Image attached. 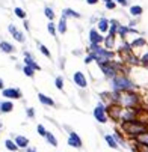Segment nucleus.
Segmentation results:
<instances>
[{
	"instance_id": "1",
	"label": "nucleus",
	"mask_w": 148,
	"mask_h": 152,
	"mask_svg": "<svg viewBox=\"0 0 148 152\" xmlns=\"http://www.w3.org/2000/svg\"><path fill=\"white\" fill-rule=\"evenodd\" d=\"M113 89L115 91H129V89H133V83L126 78V77H113Z\"/></svg>"
},
{
	"instance_id": "2",
	"label": "nucleus",
	"mask_w": 148,
	"mask_h": 152,
	"mask_svg": "<svg viewBox=\"0 0 148 152\" xmlns=\"http://www.w3.org/2000/svg\"><path fill=\"white\" fill-rule=\"evenodd\" d=\"M124 128L127 130V133H130V134H136V136L145 133V126L141 125V123H134V121H131V122L129 121L127 123H124Z\"/></svg>"
},
{
	"instance_id": "3",
	"label": "nucleus",
	"mask_w": 148,
	"mask_h": 152,
	"mask_svg": "<svg viewBox=\"0 0 148 152\" xmlns=\"http://www.w3.org/2000/svg\"><path fill=\"white\" fill-rule=\"evenodd\" d=\"M94 116H95V119H97L98 122H101V123L107 122L106 113H104V107H103L101 104H98V106L95 107V110H94Z\"/></svg>"
},
{
	"instance_id": "4",
	"label": "nucleus",
	"mask_w": 148,
	"mask_h": 152,
	"mask_svg": "<svg viewBox=\"0 0 148 152\" xmlns=\"http://www.w3.org/2000/svg\"><path fill=\"white\" fill-rule=\"evenodd\" d=\"M101 69L103 72L107 75V77H115V65H110V62H107V63H101Z\"/></svg>"
},
{
	"instance_id": "5",
	"label": "nucleus",
	"mask_w": 148,
	"mask_h": 152,
	"mask_svg": "<svg viewBox=\"0 0 148 152\" xmlns=\"http://www.w3.org/2000/svg\"><path fill=\"white\" fill-rule=\"evenodd\" d=\"M89 38H91V42H92V44H97V45L104 41V38H103L95 29H92V30L89 32Z\"/></svg>"
},
{
	"instance_id": "6",
	"label": "nucleus",
	"mask_w": 148,
	"mask_h": 152,
	"mask_svg": "<svg viewBox=\"0 0 148 152\" xmlns=\"http://www.w3.org/2000/svg\"><path fill=\"white\" fill-rule=\"evenodd\" d=\"M73 78H74L76 84H79L80 87H86V84H88V83H86V78H85V75H83L82 72H76Z\"/></svg>"
},
{
	"instance_id": "7",
	"label": "nucleus",
	"mask_w": 148,
	"mask_h": 152,
	"mask_svg": "<svg viewBox=\"0 0 148 152\" xmlns=\"http://www.w3.org/2000/svg\"><path fill=\"white\" fill-rule=\"evenodd\" d=\"M68 145H70V146H74V148H80V146H82V140L79 138V136H77L76 133H71L70 140H68Z\"/></svg>"
},
{
	"instance_id": "8",
	"label": "nucleus",
	"mask_w": 148,
	"mask_h": 152,
	"mask_svg": "<svg viewBox=\"0 0 148 152\" xmlns=\"http://www.w3.org/2000/svg\"><path fill=\"white\" fill-rule=\"evenodd\" d=\"M9 32H11L12 35H14V38H15V39H17L18 42H23V41H24L23 33H21V32H18L15 26H12V24H9Z\"/></svg>"
},
{
	"instance_id": "9",
	"label": "nucleus",
	"mask_w": 148,
	"mask_h": 152,
	"mask_svg": "<svg viewBox=\"0 0 148 152\" xmlns=\"http://www.w3.org/2000/svg\"><path fill=\"white\" fill-rule=\"evenodd\" d=\"M3 96H6V98H20V92L15 91V89H5Z\"/></svg>"
},
{
	"instance_id": "10",
	"label": "nucleus",
	"mask_w": 148,
	"mask_h": 152,
	"mask_svg": "<svg viewBox=\"0 0 148 152\" xmlns=\"http://www.w3.org/2000/svg\"><path fill=\"white\" fill-rule=\"evenodd\" d=\"M15 145L17 146H20V148H26L29 145V140L26 137H23V136H18L17 138H15Z\"/></svg>"
},
{
	"instance_id": "11",
	"label": "nucleus",
	"mask_w": 148,
	"mask_h": 152,
	"mask_svg": "<svg viewBox=\"0 0 148 152\" xmlns=\"http://www.w3.org/2000/svg\"><path fill=\"white\" fill-rule=\"evenodd\" d=\"M98 29H100V32H107V30H109V21L101 18L98 21Z\"/></svg>"
},
{
	"instance_id": "12",
	"label": "nucleus",
	"mask_w": 148,
	"mask_h": 152,
	"mask_svg": "<svg viewBox=\"0 0 148 152\" xmlns=\"http://www.w3.org/2000/svg\"><path fill=\"white\" fill-rule=\"evenodd\" d=\"M38 98H39V101H41L43 104H45V106H53V99H51V98H47L44 93H39Z\"/></svg>"
},
{
	"instance_id": "13",
	"label": "nucleus",
	"mask_w": 148,
	"mask_h": 152,
	"mask_svg": "<svg viewBox=\"0 0 148 152\" xmlns=\"http://www.w3.org/2000/svg\"><path fill=\"white\" fill-rule=\"evenodd\" d=\"M104 138H106V142L109 143V146H110V148L118 149V143H116V140H115V137H113V136H106Z\"/></svg>"
},
{
	"instance_id": "14",
	"label": "nucleus",
	"mask_w": 148,
	"mask_h": 152,
	"mask_svg": "<svg viewBox=\"0 0 148 152\" xmlns=\"http://www.w3.org/2000/svg\"><path fill=\"white\" fill-rule=\"evenodd\" d=\"M130 14H131L133 17H138V15H141V14H142V8H141V6H138V5L131 6V8H130Z\"/></svg>"
},
{
	"instance_id": "15",
	"label": "nucleus",
	"mask_w": 148,
	"mask_h": 152,
	"mask_svg": "<svg viewBox=\"0 0 148 152\" xmlns=\"http://www.w3.org/2000/svg\"><path fill=\"white\" fill-rule=\"evenodd\" d=\"M138 142H139L141 145H145V146H148V133L139 134V136H138Z\"/></svg>"
},
{
	"instance_id": "16",
	"label": "nucleus",
	"mask_w": 148,
	"mask_h": 152,
	"mask_svg": "<svg viewBox=\"0 0 148 152\" xmlns=\"http://www.w3.org/2000/svg\"><path fill=\"white\" fill-rule=\"evenodd\" d=\"M58 30L61 32V33H65V30H66V21H65V17L62 15V18H61V21H59V24H58Z\"/></svg>"
},
{
	"instance_id": "17",
	"label": "nucleus",
	"mask_w": 148,
	"mask_h": 152,
	"mask_svg": "<svg viewBox=\"0 0 148 152\" xmlns=\"http://www.w3.org/2000/svg\"><path fill=\"white\" fill-rule=\"evenodd\" d=\"M0 48H2L5 53H11L12 50H14V47H12L9 42H2V44H0Z\"/></svg>"
},
{
	"instance_id": "18",
	"label": "nucleus",
	"mask_w": 148,
	"mask_h": 152,
	"mask_svg": "<svg viewBox=\"0 0 148 152\" xmlns=\"http://www.w3.org/2000/svg\"><path fill=\"white\" fill-rule=\"evenodd\" d=\"M24 56H26V63H27V66H32L33 69H39V66L36 65V63L32 62V57H30L29 54H24Z\"/></svg>"
},
{
	"instance_id": "19",
	"label": "nucleus",
	"mask_w": 148,
	"mask_h": 152,
	"mask_svg": "<svg viewBox=\"0 0 148 152\" xmlns=\"http://www.w3.org/2000/svg\"><path fill=\"white\" fill-rule=\"evenodd\" d=\"M0 110L5 111V113H8V111L12 110V104H11V103H2V104H0Z\"/></svg>"
},
{
	"instance_id": "20",
	"label": "nucleus",
	"mask_w": 148,
	"mask_h": 152,
	"mask_svg": "<svg viewBox=\"0 0 148 152\" xmlns=\"http://www.w3.org/2000/svg\"><path fill=\"white\" fill-rule=\"evenodd\" d=\"M113 38H115V35H109L104 39V42H106V48H112V45H113Z\"/></svg>"
},
{
	"instance_id": "21",
	"label": "nucleus",
	"mask_w": 148,
	"mask_h": 152,
	"mask_svg": "<svg viewBox=\"0 0 148 152\" xmlns=\"http://www.w3.org/2000/svg\"><path fill=\"white\" fill-rule=\"evenodd\" d=\"M45 137H47V140H48L53 146H58V140L55 138V136H53L51 133H47V134H45Z\"/></svg>"
},
{
	"instance_id": "22",
	"label": "nucleus",
	"mask_w": 148,
	"mask_h": 152,
	"mask_svg": "<svg viewBox=\"0 0 148 152\" xmlns=\"http://www.w3.org/2000/svg\"><path fill=\"white\" fill-rule=\"evenodd\" d=\"M66 15H70V17H80L77 12H74L73 9H64V17H66Z\"/></svg>"
},
{
	"instance_id": "23",
	"label": "nucleus",
	"mask_w": 148,
	"mask_h": 152,
	"mask_svg": "<svg viewBox=\"0 0 148 152\" xmlns=\"http://www.w3.org/2000/svg\"><path fill=\"white\" fill-rule=\"evenodd\" d=\"M14 12H15V15H17V17H20V18H26V12H24L21 8H15V9H14Z\"/></svg>"
},
{
	"instance_id": "24",
	"label": "nucleus",
	"mask_w": 148,
	"mask_h": 152,
	"mask_svg": "<svg viewBox=\"0 0 148 152\" xmlns=\"http://www.w3.org/2000/svg\"><path fill=\"white\" fill-rule=\"evenodd\" d=\"M6 148L9 149V151H17V145H14V142H11V140H6Z\"/></svg>"
},
{
	"instance_id": "25",
	"label": "nucleus",
	"mask_w": 148,
	"mask_h": 152,
	"mask_svg": "<svg viewBox=\"0 0 148 152\" xmlns=\"http://www.w3.org/2000/svg\"><path fill=\"white\" fill-rule=\"evenodd\" d=\"M33 68L32 66H24V74L26 75H29V77H33Z\"/></svg>"
},
{
	"instance_id": "26",
	"label": "nucleus",
	"mask_w": 148,
	"mask_h": 152,
	"mask_svg": "<svg viewBox=\"0 0 148 152\" xmlns=\"http://www.w3.org/2000/svg\"><path fill=\"white\" fill-rule=\"evenodd\" d=\"M45 15H47V18H50V20L55 18V14H53V11H51L50 8H45Z\"/></svg>"
},
{
	"instance_id": "27",
	"label": "nucleus",
	"mask_w": 148,
	"mask_h": 152,
	"mask_svg": "<svg viewBox=\"0 0 148 152\" xmlns=\"http://www.w3.org/2000/svg\"><path fill=\"white\" fill-rule=\"evenodd\" d=\"M144 44H145V41L142 39V38H139V39H136L131 45H133V47H139V45H144Z\"/></svg>"
},
{
	"instance_id": "28",
	"label": "nucleus",
	"mask_w": 148,
	"mask_h": 152,
	"mask_svg": "<svg viewBox=\"0 0 148 152\" xmlns=\"http://www.w3.org/2000/svg\"><path fill=\"white\" fill-rule=\"evenodd\" d=\"M39 48H41V51H43V53H44L47 57H50V51H48V50H47V48H45L43 44H39Z\"/></svg>"
},
{
	"instance_id": "29",
	"label": "nucleus",
	"mask_w": 148,
	"mask_h": 152,
	"mask_svg": "<svg viewBox=\"0 0 148 152\" xmlns=\"http://www.w3.org/2000/svg\"><path fill=\"white\" fill-rule=\"evenodd\" d=\"M62 86H64V80L61 77H58L56 78V87H58V89H62Z\"/></svg>"
},
{
	"instance_id": "30",
	"label": "nucleus",
	"mask_w": 148,
	"mask_h": 152,
	"mask_svg": "<svg viewBox=\"0 0 148 152\" xmlns=\"http://www.w3.org/2000/svg\"><path fill=\"white\" fill-rule=\"evenodd\" d=\"M38 133L41 134V136H45L47 133H45V130H44V126L43 125H38Z\"/></svg>"
},
{
	"instance_id": "31",
	"label": "nucleus",
	"mask_w": 148,
	"mask_h": 152,
	"mask_svg": "<svg viewBox=\"0 0 148 152\" xmlns=\"http://www.w3.org/2000/svg\"><path fill=\"white\" fill-rule=\"evenodd\" d=\"M48 32H50L51 35H56V30H55V26H53V24H51V23L48 24Z\"/></svg>"
},
{
	"instance_id": "32",
	"label": "nucleus",
	"mask_w": 148,
	"mask_h": 152,
	"mask_svg": "<svg viewBox=\"0 0 148 152\" xmlns=\"http://www.w3.org/2000/svg\"><path fill=\"white\" fill-rule=\"evenodd\" d=\"M106 8H107V9H113V8H115V2H107V3H106Z\"/></svg>"
},
{
	"instance_id": "33",
	"label": "nucleus",
	"mask_w": 148,
	"mask_h": 152,
	"mask_svg": "<svg viewBox=\"0 0 148 152\" xmlns=\"http://www.w3.org/2000/svg\"><path fill=\"white\" fill-rule=\"evenodd\" d=\"M116 2H118L119 5H123V6H127V5H129V0H116Z\"/></svg>"
},
{
	"instance_id": "34",
	"label": "nucleus",
	"mask_w": 148,
	"mask_h": 152,
	"mask_svg": "<svg viewBox=\"0 0 148 152\" xmlns=\"http://www.w3.org/2000/svg\"><path fill=\"white\" fill-rule=\"evenodd\" d=\"M86 2H88L89 5H95V3L98 2V0H86Z\"/></svg>"
},
{
	"instance_id": "35",
	"label": "nucleus",
	"mask_w": 148,
	"mask_h": 152,
	"mask_svg": "<svg viewBox=\"0 0 148 152\" xmlns=\"http://www.w3.org/2000/svg\"><path fill=\"white\" fill-rule=\"evenodd\" d=\"M2 87H3V80L0 78V89H2Z\"/></svg>"
},
{
	"instance_id": "36",
	"label": "nucleus",
	"mask_w": 148,
	"mask_h": 152,
	"mask_svg": "<svg viewBox=\"0 0 148 152\" xmlns=\"http://www.w3.org/2000/svg\"><path fill=\"white\" fill-rule=\"evenodd\" d=\"M104 2H106V3H107V2H110V0H104Z\"/></svg>"
},
{
	"instance_id": "37",
	"label": "nucleus",
	"mask_w": 148,
	"mask_h": 152,
	"mask_svg": "<svg viewBox=\"0 0 148 152\" xmlns=\"http://www.w3.org/2000/svg\"><path fill=\"white\" fill-rule=\"evenodd\" d=\"M29 152H35V151H33V149H30V151H29Z\"/></svg>"
}]
</instances>
